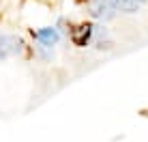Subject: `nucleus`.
<instances>
[{
    "label": "nucleus",
    "mask_w": 148,
    "mask_h": 142,
    "mask_svg": "<svg viewBox=\"0 0 148 142\" xmlns=\"http://www.w3.org/2000/svg\"><path fill=\"white\" fill-rule=\"evenodd\" d=\"M88 9H90V15L97 19H110L114 15V7L110 4V0H92Z\"/></svg>",
    "instance_id": "nucleus-1"
},
{
    "label": "nucleus",
    "mask_w": 148,
    "mask_h": 142,
    "mask_svg": "<svg viewBox=\"0 0 148 142\" xmlns=\"http://www.w3.org/2000/svg\"><path fill=\"white\" fill-rule=\"evenodd\" d=\"M15 52H19V39L9 37V34H0V58Z\"/></svg>",
    "instance_id": "nucleus-2"
},
{
    "label": "nucleus",
    "mask_w": 148,
    "mask_h": 142,
    "mask_svg": "<svg viewBox=\"0 0 148 142\" xmlns=\"http://www.w3.org/2000/svg\"><path fill=\"white\" fill-rule=\"evenodd\" d=\"M90 34H92V26L90 24H79L77 28L71 30V39H73L75 45H86L90 39Z\"/></svg>",
    "instance_id": "nucleus-3"
},
{
    "label": "nucleus",
    "mask_w": 148,
    "mask_h": 142,
    "mask_svg": "<svg viewBox=\"0 0 148 142\" xmlns=\"http://www.w3.org/2000/svg\"><path fill=\"white\" fill-rule=\"evenodd\" d=\"M34 39L37 41H41L43 45H47V48H52V45L58 41V32H56V28H41L37 30V32H32Z\"/></svg>",
    "instance_id": "nucleus-4"
},
{
    "label": "nucleus",
    "mask_w": 148,
    "mask_h": 142,
    "mask_svg": "<svg viewBox=\"0 0 148 142\" xmlns=\"http://www.w3.org/2000/svg\"><path fill=\"white\" fill-rule=\"evenodd\" d=\"M110 4H112L114 9L125 11V13H133V11H137V7H140V2H137V0H110Z\"/></svg>",
    "instance_id": "nucleus-5"
},
{
    "label": "nucleus",
    "mask_w": 148,
    "mask_h": 142,
    "mask_svg": "<svg viewBox=\"0 0 148 142\" xmlns=\"http://www.w3.org/2000/svg\"><path fill=\"white\" fill-rule=\"evenodd\" d=\"M137 2H140V4H142V2H144V0H137Z\"/></svg>",
    "instance_id": "nucleus-6"
}]
</instances>
